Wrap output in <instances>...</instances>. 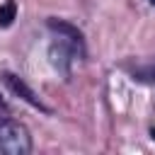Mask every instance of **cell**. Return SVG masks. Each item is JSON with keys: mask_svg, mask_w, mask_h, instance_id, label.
I'll use <instances>...</instances> for the list:
<instances>
[{"mask_svg": "<svg viewBox=\"0 0 155 155\" xmlns=\"http://www.w3.org/2000/svg\"><path fill=\"white\" fill-rule=\"evenodd\" d=\"M148 2H150V5H155V0H148Z\"/></svg>", "mask_w": 155, "mask_h": 155, "instance_id": "9", "label": "cell"}, {"mask_svg": "<svg viewBox=\"0 0 155 155\" xmlns=\"http://www.w3.org/2000/svg\"><path fill=\"white\" fill-rule=\"evenodd\" d=\"M131 75H133V80H138V82H155V61L133 68Z\"/></svg>", "mask_w": 155, "mask_h": 155, "instance_id": "6", "label": "cell"}, {"mask_svg": "<svg viewBox=\"0 0 155 155\" xmlns=\"http://www.w3.org/2000/svg\"><path fill=\"white\" fill-rule=\"evenodd\" d=\"M75 56H78V51L70 44H65L63 39H58L48 46V61L63 78H70V63L75 61Z\"/></svg>", "mask_w": 155, "mask_h": 155, "instance_id": "4", "label": "cell"}, {"mask_svg": "<svg viewBox=\"0 0 155 155\" xmlns=\"http://www.w3.org/2000/svg\"><path fill=\"white\" fill-rule=\"evenodd\" d=\"M31 133L17 119H0V153L2 155H29L31 153Z\"/></svg>", "mask_w": 155, "mask_h": 155, "instance_id": "1", "label": "cell"}, {"mask_svg": "<svg viewBox=\"0 0 155 155\" xmlns=\"http://www.w3.org/2000/svg\"><path fill=\"white\" fill-rule=\"evenodd\" d=\"M5 116H10V107H7V102L0 94V119H5Z\"/></svg>", "mask_w": 155, "mask_h": 155, "instance_id": "7", "label": "cell"}, {"mask_svg": "<svg viewBox=\"0 0 155 155\" xmlns=\"http://www.w3.org/2000/svg\"><path fill=\"white\" fill-rule=\"evenodd\" d=\"M15 19H17V0H5L0 5V27L7 29V27H12Z\"/></svg>", "mask_w": 155, "mask_h": 155, "instance_id": "5", "label": "cell"}, {"mask_svg": "<svg viewBox=\"0 0 155 155\" xmlns=\"http://www.w3.org/2000/svg\"><path fill=\"white\" fill-rule=\"evenodd\" d=\"M46 27H48V31H53L58 39H63L65 44H70V46L78 51L80 58L87 56V48H85V34H82V29H78L73 22L61 19V17H48V19H46Z\"/></svg>", "mask_w": 155, "mask_h": 155, "instance_id": "2", "label": "cell"}, {"mask_svg": "<svg viewBox=\"0 0 155 155\" xmlns=\"http://www.w3.org/2000/svg\"><path fill=\"white\" fill-rule=\"evenodd\" d=\"M150 138H153V140H155V126H153V128H150Z\"/></svg>", "mask_w": 155, "mask_h": 155, "instance_id": "8", "label": "cell"}, {"mask_svg": "<svg viewBox=\"0 0 155 155\" xmlns=\"http://www.w3.org/2000/svg\"><path fill=\"white\" fill-rule=\"evenodd\" d=\"M0 78H2L5 87H7L15 97H19L22 102H27L29 107H34V109H39V111H44V114H51V107L44 104V99H41V97L24 82V78H19V75H15V73H10V70L0 73Z\"/></svg>", "mask_w": 155, "mask_h": 155, "instance_id": "3", "label": "cell"}]
</instances>
